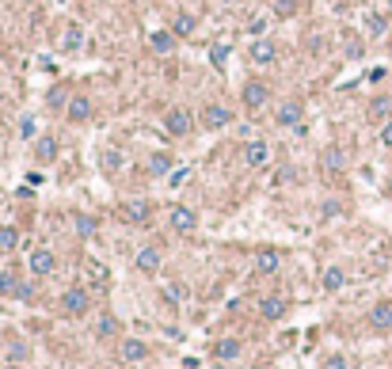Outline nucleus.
Returning a JSON list of instances; mask_svg holds the SVG:
<instances>
[{
  "label": "nucleus",
  "mask_w": 392,
  "mask_h": 369,
  "mask_svg": "<svg viewBox=\"0 0 392 369\" xmlns=\"http://www.w3.org/2000/svg\"><path fill=\"white\" fill-rule=\"evenodd\" d=\"M320 213H324V217H328V221H331V217H339V213H343V206L335 202V198H328V202L320 206Z\"/></svg>",
  "instance_id": "obj_34"
},
{
  "label": "nucleus",
  "mask_w": 392,
  "mask_h": 369,
  "mask_svg": "<svg viewBox=\"0 0 392 369\" xmlns=\"http://www.w3.org/2000/svg\"><path fill=\"white\" fill-rule=\"evenodd\" d=\"M366 27H369V35H388V27H385V15H366Z\"/></svg>",
  "instance_id": "obj_32"
},
{
  "label": "nucleus",
  "mask_w": 392,
  "mask_h": 369,
  "mask_svg": "<svg viewBox=\"0 0 392 369\" xmlns=\"http://www.w3.org/2000/svg\"><path fill=\"white\" fill-rule=\"evenodd\" d=\"M324 369H347V358H343V354H331L328 362H324Z\"/></svg>",
  "instance_id": "obj_38"
},
{
  "label": "nucleus",
  "mask_w": 392,
  "mask_h": 369,
  "mask_svg": "<svg viewBox=\"0 0 392 369\" xmlns=\"http://www.w3.org/2000/svg\"><path fill=\"white\" fill-rule=\"evenodd\" d=\"M103 168H107V172H115V168H118V153H107V160H103Z\"/></svg>",
  "instance_id": "obj_40"
},
{
  "label": "nucleus",
  "mask_w": 392,
  "mask_h": 369,
  "mask_svg": "<svg viewBox=\"0 0 392 369\" xmlns=\"http://www.w3.org/2000/svg\"><path fill=\"white\" fill-rule=\"evenodd\" d=\"M167 225H172L175 232H194L198 229V213L191 210V206H172V210H167Z\"/></svg>",
  "instance_id": "obj_7"
},
{
  "label": "nucleus",
  "mask_w": 392,
  "mask_h": 369,
  "mask_svg": "<svg viewBox=\"0 0 392 369\" xmlns=\"http://www.w3.org/2000/svg\"><path fill=\"white\" fill-rule=\"evenodd\" d=\"M244 164L251 168V172H259V168L270 164V145L267 141H248L244 145Z\"/></svg>",
  "instance_id": "obj_10"
},
{
  "label": "nucleus",
  "mask_w": 392,
  "mask_h": 369,
  "mask_svg": "<svg viewBox=\"0 0 392 369\" xmlns=\"http://www.w3.org/2000/svg\"><path fill=\"white\" fill-rule=\"evenodd\" d=\"M118 358H122V362H129V365L145 362V358H148V343H145V339H134V335H126L122 343H118Z\"/></svg>",
  "instance_id": "obj_9"
},
{
  "label": "nucleus",
  "mask_w": 392,
  "mask_h": 369,
  "mask_svg": "<svg viewBox=\"0 0 392 369\" xmlns=\"http://www.w3.org/2000/svg\"><path fill=\"white\" fill-rule=\"evenodd\" d=\"M320 286L328 293H339L343 286H347V270H343V267H328V270H324V278H320Z\"/></svg>",
  "instance_id": "obj_19"
},
{
  "label": "nucleus",
  "mask_w": 392,
  "mask_h": 369,
  "mask_svg": "<svg viewBox=\"0 0 392 369\" xmlns=\"http://www.w3.org/2000/svg\"><path fill=\"white\" fill-rule=\"evenodd\" d=\"M343 46H347V58H362V39L354 31H347V42Z\"/></svg>",
  "instance_id": "obj_33"
},
{
  "label": "nucleus",
  "mask_w": 392,
  "mask_h": 369,
  "mask_svg": "<svg viewBox=\"0 0 392 369\" xmlns=\"http://www.w3.org/2000/svg\"><path fill=\"white\" fill-rule=\"evenodd\" d=\"M27 270H31L34 278H46V274L58 270V255H53L50 248H34L31 255H27Z\"/></svg>",
  "instance_id": "obj_4"
},
{
  "label": "nucleus",
  "mask_w": 392,
  "mask_h": 369,
  "mask_svg": "<svg viewBox=\"0 0 392 369\" xmlns=\"http://www.w3.org/2000/svg\"><path fill=\"white\" fill-rule=\"evenodd\" d=\"M164 130L172 137H186L194 130V115L191 111H183V107H175V111H167V118H164Z\"/></svg>",
  "instance_id": "obj_8"
},
{
  "label": "nucleus",
  "mask_w": 392,
  "mask_h": 369,
  "mask_svg": "<svg viewBox=\"0 0 392 369\" xmlns=\"http://www.w3.org/2000/svg\"><path fill=\"white\" fill-rule=\"evenodd\" d=\"M15 289H20V274L0 270V297H15Z\"/></svg>",
  "instance_id": "obj_25"
},
{
  "label": "nucleus",
  "mask_w": 392,
  "mask_h": 369,
  "mask_svg": "<svg viewBox=\"0 0 392 369\" xmlns=\"http://www.w3.org/2000/svg\"><path fill=\"white\" fill-rule=\"evenodd\" d=\"M65 115H69L72 126L88 122V118H91V99H88V96H69V107H65Z\"/></svg>",
  "instance_id": "obj_15"
},
{
  "label": "nucleus",
  "mask_w": 392,
  "mask_h": 369,
  "mask_svg": "<svg viewBox=\"0 0 392 369\" xmlns=\"http://www.w3.org/2000/svg\"><path fill=\"white\" fill-rule=\"evenodd\" d=\"M27 354H31V346H27L23 339H12V343H8V358H12V362H23Z\"/></svg>",
  "instance_id": "obj_29"
},
{
  "label": "nucleus",
  "mask_w": 392,
  "mask_h": 369,
  "mask_svg": "<svg viewBox=\"0 0 392 369\" xmlns=\"http://www.w3.org/2000/svg\"><path fill=\"white\" fill-rule=\"evenodd\" d=\"M20 248V229L15 225H0V251H15Z\"/></svg>",
  "instance_id": "obj_24"
},
{
  "label": "nucleus",
  "mask_w": 392,
  "mask_h": 369,
  "mask_svg": "<svg viewBox=\"0 0 392 369\" xmlns=\"http://www.w3.org/2000/svg\"><path fill=\"white\" fill-rule=\"evenodd\" d=\"M270 12L282 15V20H289V15L297 12V0H274V4H270Z\"/></svg>",
  "instance_id": "obj_30"
},
{
  "label": "nucleus",
  "mask_w": 392,
  "mask_h": 369,
  "mask_svg": "<svg viewBox=\"0 0 392 369\" xmlns=\"http://www.w3.org/2000/svg\"><path fill=\"white\" fill-rule=\"evenodd\" d=\"M20 137H23V141H31V137H34V118H31V115L20 122Z\"/></svg>",
  "instance_id": "obj_36"
},
{
  "label": "nucleus",
  "mask_w": 392,
  "mask_h": 369,
  "mask_svg": "<svg viewBox=\"0 0 392 369\" xmlns=\"http://www.w3.org/2000/svg\"><path fill=\"white\" fill-rule=\"evenodd\" d=\"M388 12H392V0H388Z\"/></svg>",
  "instance_id": "obj_44"
},
{
  "label": "nucleus",
  "mask_w": 392,
  "mask_h": 369,
  "mask_svg": "<svg viewBox=\"0 0 392 369\" xmlns=\"http://www.w3.org/2000/svg\"><path fill=\"white\" fill-rule=\"evenodd\" d=\"M198 122L206 130H225V126H232V111L225 107V103H210V107H202Z\"/></svg>",
  "instance_id": "obj_5"
},
{
  "label": "nucleus",
  "mask_w": 392,
  "mask_h": 369,
  "mask_svg": "<svg viewBox=\"0 0 392 369\" xmlns=\"http://www.w3.org/2000/svg\"><path fill=\"white\" fill-rule=\"evenodd\" d=\"M278 267H282V255H278V248H259L255 251V270L259 274H278Z\"/></svg>",
  "instance_id": "obj_16"
},
{
  "label": "nucleus",
  "mask_w": 392,
  "mask_h": 369,
  "mask_svg": "<svg viewBox=\"0 0 392 369\" xmlns=\"http://www.w3.org/2000/svg\"><path fill=\"white\" fill-rule=\"evenodd\" d=\"M122 221L145 229V225L153 221V202H148V198H129V202L122 206Z\"/></svg>",
  "instance_id": "obj_3"
},
{
  "label": "nucleus",
  "mask_w": 392,
  "mask_h": 369,
  "mask_svg": "<svg viewBox=\"0 0 392 369\" xmlns=\"http://www.w3.org/2000/svg\"><path fill=\"white\" fill-rule=\"evenodd\" d=\"M194 27H198V20H194V15H175V23H172V35H175V39H186V35H191Z\"/></svg>",
  "instance_id": "obj_27"
},
{
  "label": "nucleus",
  "mask_w": 392,
  "mask_h": 369,
  "mask_svg": "<svg viewBox=\"0 0 392 369\" xmlns=\"http://www.w3.org/2000/svg\"><path fill=\"white\" fill-rule=\"evenodd\" d=\"M65 103V92H50V107H61Z\"/></svg>",
  "instance_id": "obj_41"
},
{
  "label": "nucleus",
  "mask_w": 392,
  "mask_h": 369,
  "mask_svg": "<svg viewBox=\"0 0 392 369\" xmlns=\"http://www.w3.org/2000/svg\"><path fill=\"white\" fill-rule=\"evenodd\" d=\"M388 42H392V27H388Z\"/></svg>",
  "instance_id": "obj_43"
},
{
  "label": "nucleus",
  "mask_w": 392,
  "mask_h": 369,
  "mask_svg": "<svg viewBox=\"0 0 392 369\" xmlns=\"http://www.w3.org/2000/svg\"><path fill=\"white\" fill-rule=\"evenodd\" d=\"M248 31L255 35V39H263V31H267V20H251V23H248Z\"/></svg>",
  "instance_id": "obj_39"
},
{
  "label": "nucleus",
  "mask_w": 392,
  "mask_h": 369,
  "mask_svg": "<svg viewBox=\"0 0 392 369\" xmlns=\"http://www.w3.org/2000/svg\"><path fill=\"white\" fill-rule=\"evenodd\" d=\"M381 145H385V149H392V118H385V122H381Z\"/></svg>",
  "instance_id": "obj_35"
},
{
  "label": "nucleus",
  "mask_w": 392,
  "mask_h": 369,
  "mask_svg": "<svg viewBox=\"0 0 392 369\" xmlns=\"http://www.w3.org/2000/svg\"><path fill=\"white\" fill-rule=\"evenodd\" d=\"M58 46H61V54H77L80 46H84V31H80V23H69V27H65V35L58 39Z\"/></svg>",
  "instance_id": "obj_18"
},
{
  "label": "nucleus",
  "mask_w": 392,
  "mask_h": 369,
  "mask_svg": "<svg viewBox=\"0 0 392 369\" xmlns=\"http://www.w3.org/2000/svg\"><path fill=\"white\" fill-rule=\"evenodd\" d=\"M286 297H263V305H259V312H263V320H282L286 316Z\"/></svg>",
  "instance_id": "obj_20"
},
{
  "label": "nucleus",
  "mask_w": 392,
  "mask_h": 369,
  "mask_svg": "<svg viewBox=\"0 0 392 369\" xmlns=\"http://www.w3.org/2000/svg\"><path fill=\"white\" fill-rule=\"evenodd\" d=\"M148 46H153L156 54H172L175 50V35L172 31H153L148 35Z\"/></svg>",
  "instance_id": "obj_21"
},
{
  "label": "nucleus",
  "mask_w": 392,
  "mask_h": 369,
  "mask_svg": "<svg viewBox=\"0 0 392 369\" xmlns=\"http://www.w3.org/2000/svg\"><path fill=\"white\" fill-rule=\"evenodd\" d=\"M72 225H77L80 236H96V229H99L96 217H88V213H77V221H72Z\"/></svg>",
  "instance_id": "obj_28"
},
{
  "label": "nucleus",
  "mask_w": 392,
  "mask_h": 369,
  "mask_svg": "<svg viewBox=\"0 0 392 369\" xmlns=\"http://www.w3.org/2000/svg\"><path fill=\"white\" fill-rule=\"evenodd\" d=\"M248 58L255 61V65H270V61L278 58V46L270 42V39H255V42L248 46Z\"/></svg>",
  "instance_id": "obj_14"
},
{
  "label": "nucleus",
  "mask_w": 392,
  "mask_h": 369,
  "mask_svg": "<svg viewBox=\"0 0 392 369\" xmlns=\"http://www.w3.org/2000/svg\"><path fill=\"white\" fill-rule=\"evenodd\" d=\"M388 111H392V103H388L385 96H377V99L369 103V115H373V118H388Z\"/></svg>",
  "instance_id": "obj_31"
},
{
  "label": "nucleus",
  "mask_w": 392,
  "mask_h": 369,
  "mask_svg": "<svg viewBox=\"0 0 392 369\" xmlns=\"http://www.w3.org/2000/svg\"><path fill=\"white\" fill-rule=\"evenodd\" d=\"M118 335V320L110 316V312H103V316L96 320V339H115Z\"/></svg>",
  "instance_id": "obj_22"
},
{
  "label": "nucleus",
  "mask_w": 392,
  "mask_h": 369,
  "mask_svg": "<svg viewBox=\"0 0 392 369\" xmlns=\"http://www.w3.org/2000/svg\"><path fill=\"white\" fill-rule=\"evenodd\" d=\"M320 164H324V172H331V175H335V172H343V168H347V156H343V149H328Z\"/></svg>",
  "instance_id": "obj_23"
},
{
  "label": "nucleus",
  "mask_w": 392,
  "mask_h": 369,
  "mask_svg": "<svg viewBox=\"0 0 392 369\" xmlns=\"http://www.w3.org/2000/svg\"><path fill=\"white\" fill-rule=\"evenodd\" d=\"M61 312H65V316H72V320L88 316V312H91V293L84 286H69L61 293Z\"/></svg>",
  "instance_id": "obj_1"
},
{
  "label": "nucleus",
  "mask_w": 392,
  "mask_h": 369,
  "mask_svg": "<svg viewBox=\"0 0 392 369\" xmlns=\"http://www.w3.org/2000/svg\"><path fill=\"white\" fill-rule=\"evenodd\" d=\"M213 369H225V365H221V362H217V365H213Z\"/></svg>",
  "instance_id": "obj_42"
},
{
  "label": "nucleus",
  "mask_w": 392,
  "mask_h": 369,
  "mask_svg": "<svg viewBox=\"0 0 392 369\" xmlns=\"http://www.w3.org/2000/svg\"><path fill=\"white\" fill-rule=\"evenodd\" d=\"M225 58H229V46H213V50H210V61L213 65H221Z\"/></svg>",
  "instance_id": "obj_37"
},
{
  "label": "nucleus",
  "mask_w": 392,
  "mask_h": 369,
  "mask_svg": "<svg viewBox=\"0 0 392 369\" xmlns=\"http://www.w3.org/2000/svg\"><path fill=\"white\" fill-rule=\"evenodd\" d=\"M134 263H137V270H141V274H156V270L164 267V255H160V248H156V244H145V248L137 251Z\"/></svg>",
  "instance_id": "obj_12"
},
{
  "label": "nucleus",
  "mask_w": 392,
  "mask_h": 369,
  "mask_svg": "<svg viewBox=\"0 0 392 369\" xmlns=\"http://www.w3.org/2000/svg\"><path fill=\"white\" fill-rule=\"evenodd\" d=\"M58 153H61L58 137H39V141H34V160H39V164H53Z\"/></svg>",
  "instance_id": "obj_17"
},
{
  "label": "nucleus",
  "mask_w": 392,
  "mask_h": 369,
  "mask_svg": "<svg viewBox=\"0 0 392 369\" xmlns=\"http://www.w3.org/2000/svg\"><path fill=\"white\" fill-rule=\"evenodd\" d=\"M301 118H305V103L301 99H282L274 111V126H286V130H301Z\"/></svg>",
  "instance_id": "obj_2"
},
{
  "label": "nucleus",
  "mask_w": 392,
  "mask_h": 369,
  "mask_svg": "<svg viewBox=\"0 0 392 369\" xmlns=\"http://www.w3.org/2000/svg\"><path fill=\"white\" fill-rule=\"evenodd\" d=\"M148 172H153V175H167V172H172V153H153V156H148Z\"/></svg>",
  "instance_id": "obj_26"
},
{
  "label": "nucleus",
  "mask_w": 392,
  "mask_h": 369,
  "mask_svg": "<svg viewBox=\"0 0 392 369\" xmlns=\"http://www.w3.org/2000/svg\"><path fill=\"white\" fill-rule=\"evenodd\" d=\"M240 354H244V343H240L236 335H225L213 343V358H217V362H236Z\"/></svg>",
  "instance_id": "obj_13"
},
{
  "label": "nucleus",
  "mask_w": 392,
  "mask_h": 369,
  "mask_svg": "<svg viewBox=\"0 0 392 369\" xmlns=\"http://www.w3.org/2000/svg\"><path fill=\"white\" fill-rule=\"evenodd\" d=\"M369 327L377 331V335H385V331H392V301H377V305L369 308Z\"/></svg>",
  "instance_id": "obj_11"
},
{
  "label": "nucleus",
  "mask_w": 392,
  "mask_h": 369,
  "mask_svg": "<svg viewBox=\"0 0 392 369\" xmlns=\"http://www.w3.org/2000/svg\"><path fill=\"white\" fill-rule=\"evenodd\" d=\"M240 99H244V107H248V111L267 107V99H270V84H267V80H248V84H244V92H240Z\"/></svg>",
  "instance_id": "obj_6"
}]
</instances>
